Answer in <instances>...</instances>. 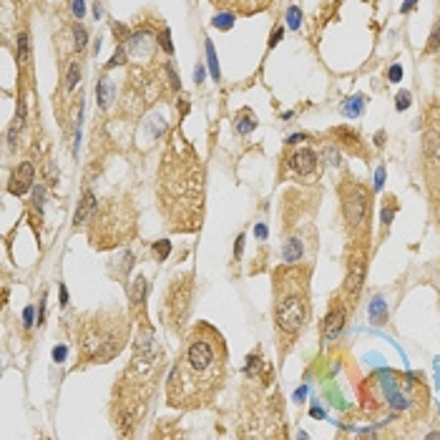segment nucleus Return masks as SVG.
<instances>
[{
	"mask_svg": "<svg viewBox=\"0 0 440 440\" xmlns=\"http://www.w3.org/2000/svg\"><path fill=\"white\" fill-rule=\"evenodd\" d=\"M392 214H395V207H385V209H382V224H390V221H392Z\"/></svg>",
	"mask_w": 440,
	"mask_h": 440,
	"instance_id": "43",
	"label": "nucleus"
},
{
	"mask_svg": "<svg viewBox=\"0 0 440 440\" xmlns=\"http://www.w3.org/2000/svg\"><path fill=\"white\" fill-rule=\"evenodd\" d=\"M309 415H312V418H319V420H322V418H325V410H322V408H317V405H314V408H312V410H309Z\"/></svg>",
	"mask_w": 440,
	"mask_h": 440,
	"instance_id": "48",
	"label": "nucleus"
},
{
	"mask_svg": "<svg viewBox=\"0 0 440 440\" xmlns=\"http://www.w3.org/2000/svg\"><path fill=\"white\" fill-rule=\"evenodd\" d=\"M166 73H169V83H171L174 88H181V83H179V75H176V71H174V66H171V63H166Z\"/></svg>",
	"mask_w": 440,
	"mask_h": 440,
	"instance_id": "39",
	"label": "nucleus"
},
{
	"mask_svg": "<svg viewBox=\"0 0 440 440\" xmlns=\"http://www.w3.org/2000/svg\"><path fill=\"white\" fill-rule=\"evenodd\" d=\"M28 56H30L28 33H18V61H20V63H28Z\"/></svg>",
	"mask_w": 440,
	"mask_h": 440,
	"instance_id": "23",
	"label": "nucleus"
},
{
	"mask_svg": "<svg viewBox=\"0 0 440 440\" xmlns=\"http://www.w3.org/2000/svg\"><path fill=\"white\" fill-rule=\"evenodd\" d=\"M370 319H372L375 325H382V322L387 319V304H385L382 297H375V299L370 302Z\"/></svg>",
	"mask_w": 440,
	"mask_h": 440,
	"instance_id": "20",
	"label": "nucleus"
},
{
	"mask_svg": "<svg viewBox=\"0 0 440 440\" xmlns=\"http://www.w3.org/2000/svg\"><path fill=\"white\" fill-rule=\"evenodd\" d=\"M363 279H365V262L357 259L350 264V274H347V292L357 294V290L363 287Z\"/></svg>",
	"mask_w": 440,
	"mask_h": 440,
	"instance_id": "15",
	"label": "nucleus"
},
{
	"mask_svg": "<svg viewBox=\"0 0 440 440\" xmlns=\"http://www.w3.org/2000/svg\"><path fill=\"white\" fill-rule=\"evenodd\" d=\"M212 25L219 28V30H229L234 25V13H217L214 20H212Z\"/></svg>",
	"mask_w": 440,
	"mask_h": 440,
	"instance_id": "25",
	"label": "nucleus"
},
{
	"mask_svg": "<svg viewBox=\"0 0 440 440\" xmlns=\"http://www.w3.org/2000/svg\"><path fill=\"white\" fill-rule=\"evenodd\" d=\"M66 355H68V347H66V345L53 347V360H56V363H63V360H66Z\"/></svg>",
	"mask_w": 440,
	"mask_h": 440,
	"instance_id": "38",
	"label": "nucleus"
},
{
	"mask_svg": "<svg viewBox=\"0 0 440 440\" xmlns=\"http://www.w3.org/2000/svg\"><path fill=\"white\" fill-rule=\"evenodd\" d=\"M282 35H285V28H282V25H274V28H272V35H269V43H267V46H269V48H274V46H277V43L282 41Z\"/></svg>",
	"mask_w": 440,
	"mask_h": 440,
	"instance_id": "35",
	"label": "nucleus"
},
{
	"mask_svg": "<svg viewBox=\"0 0 440 440\" xmlns=\"http://www.w3.org/2000/svg\"><path fill=\"white\" fill-rule=\"evenodd\" d=\"M71 10H73L75 18L81 20V18L86 15V3H83V0H73V3H71Z\"/></svg>",
	"mask_w": 440,
	"mask_h": 440,
	"instance_id": "37",
	"label": "nucleus"
},
{
	"mask_svg": "<svg viewBox=\"0 0 440 440\" xmlns=\"http://www.w3.org/2000/svg\"><path fill=\"white\" fill-rule=\"evenodd\" d=\"M73 38H75V51H83L86 43H88V33H86V28H83L81 23L73 25Z\"/></svg>",
	"mask_w": 440,
	"mask_h": 440,
	"instance_id": "27",
	"label": "nucleus"
},
{
	"mask_svg": "<svg viewBox=\"0 0 440 440\" xmlns=\"http://www.w3.org/2000/svg\"><path fill=\"white\" fill-rule=\"evenodd\" d=\"M287 25L292 30H299V25H302V10L297 5H290V10H287Z\"/></svg>",
	"mask_w": 440,
	"mask_h": 440,
	"instance_id": "28",
	"label": "nucleus"
},
{
	"mask_svg": "<svg viewBox=\"0 0 440 440\" xmlns=\"http://www.w3.org/2000/svg\"><path fill=\"white\" fill-rule=\"evenodd\" d=\"M61 304H68V290H66V285H61Z\"/></svg>",
	"mask_w": 440,
	"mask_h": 440,
	"instance_id": "50",
	"label": "nucleus"
},
{
	"mask_svg": "<svg viewBox=\"0 0 440 440\" xmlns=\"http://www.w3.org/2000/svg\"><path fill=\"white\" fill-rule=\"evenodd\" d=\"M189 299H191V277L174 279L171 292H169V297H166V309H169V317H171L174 325H181V322L186 319Z\"/></svg>",
	"mask_w": 440,
	"mask_h": 440,
	"instance_id": "6",
	"label": "nucleus"
},
{
	"mask_svg": "<svg viewBox=\"0 0 440 440\" xmlns=\"http://www.w3.org/2000/svg\"><path fill=\"white\" fill-rule=\"evenodd\" d=\"M204 73H207V68L199 63V66L194 68V81H196V86H199V83H204Z\"/></svg>",
	"mask_w": 440,
	"mask_h": 440,
	"instance_id": "42",
	"label": "nucleus"
},
{
	"mask_svg": "<svg viewBox=\"0 0 440 440\" xmlns=\"http://www.w3.org/2000/svg\"><path fill=\"white\" fill-rule=\"evenodd\" d=\"M242 252H244V234H239V236H236V244H234V257L239 259V257H242Z\"/></svg>",
	"mask_w": 440,
	"mask_h": 440,
	"instance_id": "41",
	"label": "nucleus"
},
{
	"mask_svg": "<svg viewBox=\"0 0 440 440\" xmlns=\"http://www.w3.org/2000/svg\"><path fill=\"white\" fill-rule=\"evenodd\" d=\"M153 254H156V259H158V262L169 259V254H171V242H166V239L156 242V244H153Z\"/></svg>",
	"mask_w": 440,
	"mask_h": 440,
	"instance_id": "26",
	"label": "nucleus"
},
{
	"mask_svg": "<svg viewBox=\"0 0 440 440\" xmlns=\"http://www.w3.org/2000/svg\"><path fill=\"white\" fill-rule=\"evenodd\" d=\"M35 181V169L30 161H23L13 169V176H10V184H8V191L13 196H23Z\"/></svg>",
	"mask_w": 440,
	"mask_h": 440,
	"instance_id": "8",
	"label": "nucleus"
},
{
	"mask_svg": "<svg viewBox=\"0 0 440 440\" xmlns=\"http://www.w3.org/2000/svg\"><path fill=\"white\" fill-rule=\"evenodd\" d=\"M153 43L156 41H151V35H148L146 30L131 33V38H129V46H131V53L134 56H148V51L153 48Z\"/></svg>",
	"mask_w": 440,
	"mask_h": 440,
	"instance_id": "13",
	"label": "nucleus"
},
{
	"mask_svg": "<svg viewBox=\"0 0 440 440\" xmlns=\"http://www.w3.org/2000/svg\"><path fill=\"white\" fill-rule=\"evenodd\" d=\"M317 161H319V156L312 148H299L290 156V169L299 176H309L317 171Z\"/></svg>",
	"mask_w": 440,
	"mask_h": 440,
	"instance_id": "9",
	"label": "nucleus"
},
{
	"mask_svg": "<svg viewBox=\"0 0 440 440\" xmlns=\"http://www.w3.org/2000/svg\"><path fill=\"white\" fill-rule=\"evenodd\" d=\"M96 209H98V202H96L93 191H91V189H86V191H83V199L78 202V209H75V217H73V226H75V229H78V226H83V224H88V221H91V217L96 214Z\"/></svg>",
	"mask_w": 440,
	"mask_h": 440,
	"instance_id": "11",
	"label": "nucleus"
},
{
	"mask_svg": "<svg viewBox=\"0 0 440 440\" xmlns=\"http://www.w3.org/2000/svg\"><path fill=\"white\" fill-rule=\"evenodd\" d=\"M101 13H103V10H101V5H98V3H96V8H93V15H96V20H98V18H101Z\"/></svg>",
	"mask_w": 440,
	"mask_h": 440,
	"instance_id": "52",
	"label": "nucleus"
},
{
	"mask_svg": "<svg viewBox=\"0 0 440 440\" xmlns=\"http://www.w3.org/2000/svg\"><path fill=\"white\" fill-rule=\"evenodd\" d=\"M335 136L342 141V144H347V146L357 148V141H360V134L357 131H352V129H347V126H342V129H335Z\"/></svg>",
	"mask_w": 440,
	"mask_h": 440,
	"instance_id": "22",
	"label": "nucleus"
},
{
	"mask_svg": "<svg viewBox=\"0 0 440 440\" xmlns=\"http://www.w3.org/2000/svg\"><path fill=\"white\" fill-rule=\"evenodd\" d=\"M395 108L397 111H408L410 108V91H400L395 96Z\"/></svg>",
	"mask_w": 440,
	"mask_h": 440,
	"instance_id": "30",
	"label": "nucleus"
},
{
	"mask_svg": "<svg viewBox=\"0 0 440 440\" xmlns=\"http://www.w3.org/2000/svg\"><path fill=\"white\" fill-rule=\"evenodd\" d=\"M387 78H390V83H400L403 81V66L400 63H392L387 68Z\"/></svg>",
	"mask_w": 440,
	"mask_h": 440,
	"instance_id": "32",
	"label": "nucleus"
},
{
	"mask_svg": "<svg viewBox=\"0 0 440 440\" xmlns=\"http://www.w3.org/2000/svg\"><path fill=\"white\" fill-rule=\"evenodd\" d=\"M78 81H81V66H78V61H73L68 66V73H66V91H73Z\"/></svg>",
	"mask_w": 440,
	"mask_h": 440,
	"instance_id": "24",
	"label": "nucleus"
},
{
	"mask_svg": "<svg viewBox=\"0 0 440 440\" xmlns=\"http://www.w3.org/2000/svg\"><path fill=\"white\" fill-rule=\"evenodd\" d=\"M438 48H440V25H435V30L430 33V41H428L425 51H428V53H435Z\"/></svg>",
	"mask_w": 440,
	"mask_h": 440,
	"instance_id": "31",
	"label": "nucleus"
},
{
	"mask_svg": "<svg viewBox=\"0 0 440 440\" xmlns=\"http://www.w3.org/2000/svg\"><path fill=\"white\" fill-rule=\"evenodd\" d=\"M254 234H257L259 239H267V226H264V224H257V226H254Z\"/></svg>",
	"mask_w": 440,
	"mask_h": 440,
	"instance_id": "45",
	"label": "nucleus"
},
{
	"mask_svg": "<svg viewBox=\"0 0 440 440\" xmlns=\"http://www.w3.org/2000/svg\"><path fill=\"white\" fill-rule=\"evenodd\" d=\"M161 48H164L169 56L174 53V46H171V30H169V28H164V30H161Z\"/></svg>",
	"mask_w": 440,
	"mask_h": 440,
	"instance_id": "33",
	"label": "nucleus"
},
{
	"mask_svg": "<svg viewBox=\"0 0 440 440\" xmlns=\"http://www.w3.org/2000/svg\"><path fill=\"white\" fill-rule=\"evenodd\" d=\"M234 129H236V134H239V136H247V134H252V131L257 129V121H254L252 111H247V108H244L242 113H236Z\"/></svg>",
	"mask_w": 440,
	"mask_h": 440,
	"instance_id": "18",
	"label": "nucleus"
},
{
	"mask_svg": "<svg viewBox=\"0 0 440 440\" xmlns=\"http://www.w3.org/2000/svg\"><path fill=\"white\" fill-rule=\"evenodd\" d=\"M146 290H148V285L141 274L131 279V285H129V299H131V304H134L136 309L144 307V302H146Z\"/></svg>",
	"mask_w": 440,
	"mask_h": 440,
	"instance_id": "14",
	"label": "nucleus"
},
{
	"mask_svg": "<svg viewBox=\"0 0 440 440\" xmlns=\"http://www.w3.org/2000/svg\"><path fill=\"white\" fill-rule=\"evenodd\" d=\"M129 340V322L124 312H98L83 322L78 335V352L83 363L113 360Z\"/></svg>",
	"mask_w": 440,
	"mask_h": 440,
	"instance_id": "3",
	"label": "nucleus"
},
{
	"mask_svg": "<svg viewBox=\"0 0 440 440\" xmlns=\"http://www.w3.org/2000/svg\"><path fill=\"white\" fill-rule=\"evenodd\" d=\"M307 314H309V309H307L304 294L297 292V290H292V292L282 290V294L277 297V309H274L277 327H279L285 335L294 337L297 332H302V327H304V322H307Z\"/></svg>",
	"mask_w": 440,
	"mask_h": 440,
	"instance_id": "4",
	"label": "nucleus"
},
{
	"mask_svg": "<svg viewBox=\"0 0 440 440\" xmlns=\"http://www.w3.org/2000/svg\"><path fill=\"white\" fill-rule=\"evenodd\" d=\"M304 139H307L304 134H294V136H290V139H287V144H299V141H304Z\"/></svg>",
	"mask_w": 440,
	"mask_h": 440,
	"instance_id": "49",
	"label": "nucleus"
},
{
	"mask_svg": "<svg viewBox=\"0 0 440 440\" xmlns=\"http://www.w3.org/2000/svg\"><path fill=\"white\" fill-rule=\"evenodd\" d=\"M226 372V347L221 335L212 325H199L184 347V355L166 382V397L174 408H199L207 405L224 382Z\"/></svg>",
	"mask_w": 440,
	"mask_h": 440,
	"instance_id": "1",
	"label": "nucleus"
},
{
	"mask_svg": "<svg viewBox=\"0 0 440 440\" xmlns=\"http://www.w3.org/2000/svg\"><path fill=\"white\" fill-rule=\"evenodd\" d=\"M365 96H352V98H347V101H342V106H340V113L342 116H347V118H357V116H363L365 113Z\"/></svg>",
	"mask_w": 440,
	"mask_h": 440,
	"instance_id": "16",
	"label": "nucleus"
},
{
	"mask_svg": "<svg viewBox=\"0 0 440 440\" xmlns=\"http://www.w3.org/2000/svg\"><path fill=\"white\" fill-rule=\"evenodd\" d=\"M342 212H345V219L352 229L363 226L367 221V212H370V194L363 186H352L342 199Z\"/></svg>",
	"mask_w": 440,
	"mask_h": 440,
	"instance_id": "7",
	"label": "nucleus"
},
{
	"mask_svg": "<svg viewBox=\"0 0 440 440\" xmlns=\"http://www.w3.org/2000/svg\"><path fill=\"white\" fill-rule=\"evenodd\" d=\"M302 254H304L302 239H297V236L287 239V244H285V249H282V259H285L287 264H297V262L302 259Z\"/></svg>",
	"mask_w": 440,
	"mask_h": 440,
	"instance_id": "17",
	"label": "nucleus"
},
{
	"mask_svg": "<svg viewBox=\"0 0 440 440\" xmlns=\"http://www.w3.org/2000/svg\"><path fill=\"white\" fill-rule=\"evenodd\" d=\"M33 202H35V209H38V214H41V212H43V189H41V186L33 191Z\"/></svg>",
	"mask_w": 440,
	"mask_h": 440,
	"instance_id": "40",
	"label": "nucleus"
},
{
	"mask_svg": "<svg viewBox=\"0 0 440 440\" xmlns=\"http://www.w3.org/2000/svg\"><path fill=\"white\" fill-rule=\"evenodd\" d=\"M415 3H418V0H405V3L400 5V13H410V10L415 8Z\"/></svg>",
	"mask_w": 440,
	"mask_h": 440,
	"instance_id": "46",
	"label": "nucleus"
},
{
	"mask_svg": "<svg viewBox=\"0 0 440 440\" xmlns=\"http://www.w3.org/2000/svg\"><path fill=\"white\" fill-rule=\"evenodd\" d=\"M204 48H207V66H209V71H212V78H214V81H219L221 71H219V61H217V53H214L212 41H207V43H204Z\"/></svg>",
	"mask_w": 440,
	"mask_h": 440,
	"instance_id": "21",
	"label": "nucleus"
},
{
	"mask_svg": "<svg viewBox=\"0 0 440 440\" xmlns=\"http://www.w3.org/2000/svg\"><path fill=\"white\" fill-rule=\"evenodd\" d=\"M423 153H425V169H428V184L433 196L440 199V108H433L430 113V126L425 131V144H423Z\"/></svg>",
	"mask_w": 440,
	"mask_h": 440,
	"instance_id": "5",
	"label": "nucleus"
},
{
	"mask_svg": "<svg viewBox=\"0 0 440 440\" xmlns=\"http://www.w3.org/2000/svg\"><path fill=\"white\" fill-rule=\"evenodd\" d=\"M382 144H385V131L375 134V146H382Z\"/></svg>",
	"mask_w": 440,
	"mask_h": 440,
	"instance_id": "51",
	"label": "nucleus"
},
{
	"mask_svg": "<svg viewBox=\"0 0 440 440\" xmlns=\"http://www.w3.org/2000/svg\"><path fill=\"white\" fill-rule=\"evenodd\" d=\"M158 194L171 229H186L184 221H189V229L199 224L204 204V171L196 153L186 144H181L179 136H174L171 151L164 158Z\"/></svg>",
	"mask_w": 440,
	"mask_h": 440,
	"instance_id": "2",
	"label": "nucleus"
},
{
	"mask_svg": "<svg viewBox=\"0 0 440 440\" xmlns=\"http://www.w3.org/2000/svg\"><path fill=\"white\" fill-rule=\"evenodd\" d=\"M325 158H327L332 166H340V164H342V156L337 153V148H332V146L325 148Z\"/></svg>",
	"mask_w": 440,
	"mask_h": 440,
	"instance_id": "34",
	"label": "nucleus"
},
{
	"mask_svg": "<svg viewBox=\"0 0 440 440\" xmlns=\"http://www.w3.org/2000/svg\"><path fill=\"white\" fill-rule=\"evenodd\" d=\"M23 124H25V101H18L15 121H13V126H10V131H8V141H10V144H15V139H18V134H20Z\"/></svg>",
	"mask_w": 440,
	"mask_h": 440,
	"instance_id": "19",
	"label": "nucleus"
},
{
	"mask_svg": "<svg viewBox=\"0 0 440 440\" xmlns=\"http://www.w3.org/2000/svg\"><path fill=\"white\" fill-rule=\"evenodd\" d=\"M121 63H126V48H124V46L116 48V53L111 56V61L106 63V68H116V66H121Z\"/></svg>",
	"mask_w": 440,
	"mask_h": 440,
	"instance_id": "29",
	"label": "nucleus"
},
{
	"mask_svg": "<svg viewBox=\"0 0 440 440\" xmlns=\"http://www.w3.org/2000/svg\"><path fill=\"white\" fill-rule=\"evenodd\" d=\"M382 186H385V166H377L375 169V189L380 191Z\"/></svg>",
	"mask_w": 440,
	"mask_h": 440,
	"instance_id": "36",
	"label": "nucleus"
},
{
	"mask_svg": "<svg viewBox=\"0 0 440 440\" xmlns=\"http://www.w3.org/2000/svg\"><path fill=\"white\" fill-rule=\"evenodd\" d=\"M23 325H25V327L33 325V307H25V312H23Z\"/></svg>",
	"mask_w": 440,
	"mask_h": 440,
	"instance_id": "44",
	"label": "nucleus"
},
{
	"mask_svg": "<svg viewBox=\"0 0 440 440\" xmlns=\"http://www.w3.org/2000/svg\"><path fill=\"white\" fill-rule=\"evenodd\" d=\"M345 309L342 307H335V309H330L327 312V317H325V322H322V340L325 342H335L340 335H342V330H345Z\"/></svg>",
	"mask_w": 440,
	"mask_h": 440,
	"instance_id": "10",
	"label": "nucleus"
},
{
	"mask_svg": "<svg viewBox=\"0 0 440 440\" xmlns=\"http://www.w3.org/2000/svg\"><path fill=\"white\" fill-rule=\"evenodd\" d=\"M113 96H116V88H113V81L108 75H101L98 83H96V101L101 108H108L113 103Z\"/></svg>",
	"mask_w": 440,
	"mask_h": 440,
	"instance_id": "12",
	"label": "nucleus"
},
{
	"mask_svg": "<svg viewBox=\"0 0 440 440\" xmlns=\"http://www.w3.org/2000/svg\"><path fill=\"white\" fill-rule=\"evenodd\" d=\"M304 395H307V385H302V387L294 392V400H297V403H302V400H304Z\"/></svg>",
	"mask_w": 440,
	"mask_h": 440,
	"instance_id": "47",
	"label": "nucleus"
}]
</instances>
